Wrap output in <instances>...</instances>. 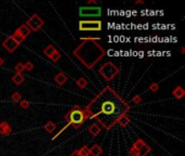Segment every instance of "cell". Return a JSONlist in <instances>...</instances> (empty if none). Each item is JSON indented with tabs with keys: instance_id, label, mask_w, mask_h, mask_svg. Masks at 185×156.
Here are the masks:
<instances>
[{
	"instance_id": "6da1fadb",
	"label": "cell",
	"mask_w": 185,
	"mask_h": 156,
	"mask_svg": "<svg viewBox=\"0 0 185 156\" xmlns=\"http://www.w3.org/2000/svg\"><path fill=\"white\" fill-rule=\"evenodd\" d=\"M130 110L128 103L110 87H105L85 108L87 118H97L100 124L109 130L121 116Z\"/></svg>"
},
{
	"instance_id": "7a4b0ae2",
	"label": "cell",
	"mask_w": 185,
	"mask_h": 156,
	"mask_svg": "<svg viewBox=\"0 0 185 156\" xmlns=\"http://www.w3.org/2000/svg\"><path fill=\"white\" fill-rule=\"evenodd\" d=\"M74 55L88 68H92L105 55V51L94 40H86L74 51Z\"/></svg>"
},
{
	"instance_id": "3957f363",
	"label": "cell",
	"mask_w": 185,
	"mask_h": 156,
	"mask_svg": "<svg viewBox=\"0 0 185 156\" xmlns=\"http://www.w3.org/2000/svg\"><path fill=\"white\" fill-rule=\"evenodd\" d=\"M65 119L67 120V124L69 126H72L74 128H78L88 118H87L85 110H81L78 106H75L69 113L65 115Z\"/></svg>"
},
{
	"instance_id": "277c9868",
	"label": "cell",
	"mask_w": 185,
	"mask_h": 156,
	"mask_svg": "<svg viewBox=\"0 0 185 156\" xmlns=\"http://www.w3.org/2000/svg\"><path fill=\"white\" fill-rule=\"evenodd\" d=\"M99 73L101 74V76L104 78L105 80L110 81V80H113L114 78H115V76L119 73V68L117 67L114 63L107 62L100 68Z\"/></svg>"
},
{
	"instance_id": "5b68a950",
	"label": "cell",
	"mask_w": 185,
	"mask_h": 156,
	"mask_svg": "<svg viewBox=\"0 0 185 156\" xmlns=\"http://www.w3.org/2000/svg\"><path fill=\"white\" fill-rule=\"evenodd\" d=\"M102 30V22L99 20H82L79 22V30L82 32H100Z\"/></svg>"
},
{
	"instance_id": "8992f818",
	"label": "cell",
	"mask_w": 185,
	"mask_h": 156,
	"mask_svg": "<svg viewBox=\"0 0 185 156\" xmlns=\"http://www.w3.org/2000/svg\"><path fill=\"white\" fill-rule=\"evenodd\" d=\"M102 14L100 7H81L79 9V15L81 17H99Z\"/></svg>"
},
{
	"instance_id": "52a82bcc",
	"label": "cell",
	"mask_w": 185,
	"mask_h": 156,
	"mask_svg": "<svg viewBox=\"0 0 185 156\" xmlns=\"http://www.w3.org/2000/svg\"><path fill=\"white\" fill-rule=\"evenodd\" d=\"M26 25L29 27L30 30L37 32V30H39L41 27L43 26V21L41 20V17L39 15H37V14H34V15H32V17H30V19L27 21Z\"/></svg>"
},
{
	"instance_id": "ba28073f",
	"label": "cell",
	"mask_w": 185,
	"mask_h": 156,
	"mask_svg": "<svg viewBox=\"0 0 185 156\" xmlns=\"http://www.w3.org/2000/svg\"><path fill=\"white\" fill-rule=\"evenodd\" d=\"M2 47L9 52V53H12V52L15 51V49L19 47V45L14 41L12 36H9V37L5 38V40L2 42Z\"/></svg>"
},
{
	"instance_id": "9c48e42d",
	"label": "cell",
	"mask_w": 185,
	"mask_h": 156,
	"mask_svg": "<svg viewBox=\"0 0 185 156\" xmlns=\"http://www.w3.org/2000/svg\"><path fill=\"white\" fill-rule=\"evenodd\" d=\"M15 34H17V35H20V36H22L23 38H26V37H28V36L30 35V33H32V30H29V27L27 26L26 24H23V25H21V26L17 28V30H15Z\"/></svg>"
},
{
	"instance_id": "30bf717a",
	"label": "cell",
	"mask_w": 185,
	"mask_h": 156,
	"mask_svg": "<svg viewBox=\"0 0 185 156\" xmlns=\"http://www.w3.org/2000/svg\"><path fill=\"white\" fill-rule=\"evenodd\" d=\"M12 129H11L10 125L7 123V121H2L1 124H0V135L2 136H8L11 133Z\"/></svg>"
},
{
	"instance_id": "8fae6325",
	"label": "cell",
	"mask_w": 185,
	"mask_h": 156,
	"mask_svg": "<svg viewBox=\"0 0 185 156\" xmlns=\"http://www.w3.org/2000/svg\"><path fill=\"white\" fill-rule=\"evenodd\" d=\"M54 80H55V83L59 85V86H63L64 83H66V81L68 80V77H67L66 74L64 73H59L55 77H54Z\"/></svg>"
},
{
	"instance_id": "7c38bea8",
	"label": "cell",
	"mask_w": 185,
	"mask_h": 156,
	"mask_svg": "<svg viewBox=\"0 0 185 156\" xmlns=\"http://www.w3.org/2000/svg\"><path fill=\"white\" fill-rule=\"evenodd\" d=\"M100 132H101V127H100L99 124H97V123H94V124H92L91 126L89 127V133L92 135L93 137L97 136Z\"/></svg>"
},
{
	"instance_id": "4fadbf2b",
	"label": "cell",
	"mask_w": 185,
	"mask_h": 156,
	"mask_svg": "<svg viewBox=\"0 0 185 156\" xmlns=\"http://www.w3.org/2000/svg\"><path fill=\"white\" fill-rule=\"evenodd\" d=\"M172 93H173V95H174L175 99H177V100L182 99V98L185 95V91H184V89H183L182 87H177V88L172 91Z\"/></svg>"
},
{
	"instance_id": "5bb4252c",
	"label": "cell",
	"mask_w": 185,
	"mask_h": 156,
	"mask_svg": "<svg viewBox=\"0 0 185 156\" xmlns=\"http://www.w3.org/2000/svg\"><path fill=\"white\" fill-rule=\"evenodd\" d=\"M102 148L100 145H97V144H95V145H93L91 148H90V155L92 156H100L101 154H102Z\"/></svg>"
},
{
	"instance_id": "9a60e30c",
	"label": "cell",
	"mask_w": 185,
	"mask_h": 156,
	"mask_svg": "<svg viewBox=\"0 0 185 156\" xmlns=\"http://www.w3.org/2000/svg\"><path fill=\"white\" fill-rule=\"evenodd\" d=\"M150 145H147V144L145 143L144 145H143L142 148H141L139 151H137V156H146L148 153H150Z\"/></svg>"
},
{
	"instance_id": "2e32d148",
	"label": "cell",
	"mask_w": 185,
	"mask_h": 156,
	"mask_svg": "<svg viewBox=\"0 0 185 156\" xmlns=\"http://www.w3.org/2000/svg\"><path fill=\"white\" fill-rule=\"evenodd\" d=\"M45 129H46V131H48L49 133H53V132L57 130V125L54 124L53 121H48V123L45 125Z\"/></svg>"
},
{
	"instance_id": "e0dca14e",
	"label": "cell",
	"mask_w": 185,
	"mask_h": 156,
	"mask_svg": "<svg viewBox=\"0 0 185 156\" xmlns=\"http://www.w3.org/2000/svg\"><path fill=\"white\" fill-rule=\"evenodd\" d=\"M12 80H13V83H15V85H21V83H24L25 79L22 74H15V75L12 77Z\"/></svg>"
},
{
	"instance_id": "ac0fdd59",
	"label": "cell",
	"mask_w": 185,
	"mask_h": 156,
	"mask_svg": "<svg viewBox=\"0 0 185 156\" xmlns=\"http://www.w3.org/2000/svg\"><path fill=\"white\" fill-rule=\"evenodd\" d=\"M77 153L79 156H90V148L88 146H82L77 150Z\"/></svg>"
},
{
	"instance_id": "d6986e66",
	"label": "cell",
	"mask_w": 185,
	"mask_h": 156,
	"mask_svg": "<svg viewBox=\"0 0 185 156\" xmlns=\"http://www.w3.org/2000/svg\"><path fill=\"white\" fill-rule=\"evenodd\" d=\"M117 123H118L121 127H127L129 125V123H130V119L127 117V115H123L117 120Z\"/></svg>"
},
{
	"instance_id": "ffe728a7",
	"label": "cell",
	"mask_w": 185,
	"mask_h": 156,
	"mask_svg": "<svg viewBox=\"0 0 185 156\" xmlns=\"http://www.w3.org/2000/svg\"><path fill=\"white\" fill-rule=\"evenodd\" d=\"M55 51H57V50H55V48H54L52 45H50V46H48L46 49H45V50H43V53H45V55H47L48 58H50Z\"/></svg>"
},
{
	"instance_id": "44dd1931",
	"label": "cell",
	"mask_w": 185,
	"mask_h": 156,
	"mask_svg": "<svg viewBox=\"0 0 185 156\" xmlns=\"http://www.w3.org/2000/svg\"><path fill=\"white\" fill-rule=\"evenodd\" d=\"M12 38H13L14 39V41H15L16 43H17V45H21L22 42H23V41L25 40V38H23L22 37V36H20V35H17V34H15V33H13V35H12Z\"/></svg>"
},
{
	"instance_id": "7402d4cb",
	"label": "cell",
	"mask_w": 185,
	"mask_h": 156,
	"mask_svg": "<svg viewBox=\"0 0 185 156\" xmlns=\"http://www.w3.org/2000/svg\"><path fill=\"white\" fill-rule=\"evenodd\" d=\"M87 83H88V81H87L86 79H85V78H82V77L79 78V79L77 80V85H78V87H79L80 89L86 88V87H87Z\"/></svg>"
},
{
	"instance_id": "603a6c76",
	"label": "cell",
	"mask_w": 185,
	"mask_h": 156,
	"mask_svg": "<svg viewBox=\"0 0 185 156\" xmlns=\"http://www.w3.org/2000/svg\"><path fill=\"white\" fill-rule=\"evenodd\" d=\"M144 144H145L144 141L141 140V139H139V140H137V141H135V142L133 143V145H132V146H133V148H135V150H137V151H139L140 148H142V146L144 145Z\"/></svg>"
},
{
	"instance_id": "cb8c5ba5",
	"label": "cell",
	"mask_w": 185,
	"mask_h": 156,
	"mask_svg": "<svg viewBox=\"0 0 185 156\" xmlns=\"http://www.w3.org/2000/svg\"><path fill=\"white\" fill-rule=\"evenodd\" d=\"M14 70H15L16 74H22L23 73V70H24V64H23V63H17V64L15 65Z\"/></svg>"
},
{
	"instance_id": "d4e9b609",
	"label": "cell",
	"mask_w": 185,
	"mask_h": 156,
	"mask_svg": "<svg viewBox=\"0 0 185 156\" xmlns=\"http://www.w3.org/2000/svg\"><path fill=\"white\" fill-rule=\"evenodd\" d=\"M50 59H51L52 62H57V61L61 59V53H60V52H57V51H55L53 54H52L51 57H50Z\"/></svg>"
},
{
	"instance_id": "484cf974",
	"label": "cell",
	"mask_w": 185,
	"mask_h": 156,
	"mask_svg": "<svg viewBox=\"0 0 185 156\" xmlns=\"http://www.w3.org/2000/svg\"><path fill=\"white\" fill-rule=\"evenodd\" d=\"M11 99H12V101H13V102H20V101H21L22 100V95L21 94L19 93V92H15V93H13L12 94V97H11Z\"/></svg>"
},
{
	"instance_id": "4316f807",
	"label": "cell",
	"mask_w": 185,
	"mask_h": 156,
	"mask_svg": "<svg viewBox=\"0 0 185 156\" xmlns=\"http://www.w3.org/2000/svg\"><path fill=\"white\" fill-rule=\"evenodd\" d=\"M20 103H21V108H27L28 106H29V102L27 101V100H21L20 101Z\"/></svg>"
},
{
	"instance_id": "83f0119b",
	"label": "cell",
	"mask_w": 185,
	"mask_h": 156,
	"mask_svg": "<svg viewBox=\"0 0 185 156\" xmlns=\"http://www.w3.org/2000/svg\"><path fill=\"white\" fill-rule=\"evenodd\" d=\"M32 68H34V65H32V63L30 62H27L24 64V70H32Z\"/></svg>"
},
{
	"instance_id": "f1b7e54d",
	"label": "cell",
	"mask_w": 185,
	"mask_h": 156,
	"mask_svg": "<svg viewBox=\"0 0 185 156\" xmlns=\"http://www.w3.org/2000/svg\"><path fill=\"white\" fill-rule=\"evenodd\" d=\"M68 126H69V125L67 124V125H66V126H64V127H63V128H62V129H61V130H60V131H59V132H57V133H55V136H54V137H53V138H52V140H55V139H57V137H59V136H60V135H61L62 132L64 131V130H66V128H67V127H68Z\"/></svg>"
},
{
	"instance_id": "f546056e",
	"label": "cell",
	"mask_w": 185,
	"mask_h": 156,
	"mask_svg": "<svg viewBox=\"0 0 185 156\" xmlns=\"http://www.w3.org/2000/svg\"><path fill=\"white\" fill-rule=\"evenodd\" d=\"M141 101H142V98H141V95H135V97L132 99V102H133L134 104H139Z\"/></svg>"
},
{
	"instance_id": "4dcf8cb0",
	"label": "cell",
	"mask_w": 185,
	"mask_h": 156,
	"mask_svg": "<svg viewBox=\"0 0 185 156\" xmlns=\"http://www.w3.org/2000/svg\"><path fill=\"white\" fill-rule=\"evenodd\" d=\"M150 89L152 90V91H154V92L157 91V90H158V85H157L156 83H152V85H150Z\"/></svg>"
},
{
	"instance_id": "1f68e13d",
	"label": "cell",
	"mask_w": 185,
	"mask_h": 156,
	"mask_svg": "<svg viewBox=\"0 0 185 156\" xmlns=\"http://www.w3.org/2000/svg\"><path fill=\"white\" fill-rule=\"evenodd\" d=\"M130 154H131L132 156H137V150H135V148L132 146V148H130Z\"/></svg>"
},
{
	"instance_id": "d6a6232c",
	"label": "cell",
	"mask_w": 185,
	"mask_h": 156,
	"mask_svg": "<svg viewBox=\"0 0 185 156\" xmlns=\"http://www.w3.org/2000/svg\"><path fill=\"white\" fill-rule=\"evenodd\" d=\"M69 156H79V155H78L77 151H75V152H72V154H70V155H69Z\"/></svg>"
},
{
	"instance_id": "836d02e7",
	"label": "cell",
	"mask_w": 185,
	"mask_h": 156,
	"mask_svg": "<svg viewBox=\"0 0 185 156\" xmlns=\"http://www.w3.org/2000/svg\"><path fill=\"white\" fill-rule=\"evenodd\" d=\"M92 3H97V1H94V0H91V1H88V5H92Z\"/></svg>"
},
{
	"instance_id": "e575fe53",
	"label": "cell",
	"mask_w": 185,
	"mask_h": 156,
	"mask_svg": "<svg viewBox=\"0 0 185 156\" xmlns=\"http://www.w3.org/2000/svg\"><path fill=\"white\" fill-rule=\"evenodd\" d=\"M2 64H3V60L1 59V58H0V67L2 66Z\"/></svg>"
}]
</instances>
